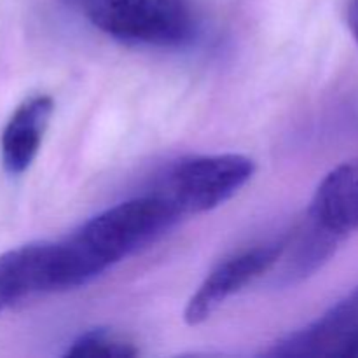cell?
<instances>
[{"label": "cell", "mask_w": 358, "mask_h": 358, "mask_svg": "<svg viewBox=\"0 0 358 358\" xmlns=\"http://www.w3.org/2000/svg\"><path fill=\"white\" fill-rule=\"evenodd\" d=\"M348 24L358 44V0H350L348 3Z\"/></svg>", "instance_id": "cell-11"}, {"label": "cell", "mask_w": 358, "mask_h": 358, "mask_svg": "<svg viewBox=\"0 0 358 358\" xmlns=\"http://www.w3.org/2000/svg\"><path fill=\"white\" fill-rule=\"evenodd\" d=\"M87 20L128 44L180 48L198 34L187 0H79Z\"/></svg>", "instance_id": "cell-2"}, {"label": "cell", "mask_w": 358, "mask_h": 358, "mask_svg": "<svg viewBox=\"0 0 358 358\" xmlns=\"http://www.w3.org/2000/svg\"><path fill=\"white\" fill-rule=\"evenodd\" d=\"M343 238L331 233L308 217L303 229L297 231L287 241V248L283 252L285 264L282 269L283 283H296L317 273L332 255L336 254Z\"/></svg>", "instance_id": "cell-9"}, {"label": "cell", "mask_w": 358, "mask_h": 358, "mask_svg": "<svg viewBox=\"0 0 358 358\" xmlns=\"http://www.w3.org/2000/svg\"><path fill=\"white\" fill-rule=\"evenodd\" d=\"M138 350L128 339L105 329H93L80 334L66 350L65 357L76 358H133Z\"/></svg>", "instance_id": "cell-10"}, {"label": "cell", "mask_w": 358, "mask_h": 358, "mask_svg": "<svg viewBox=\"0 0 358 358\" xmlns=\"http://www.w3.org/2000/svg\"><path fill=\"white\" fill-rule=\"evenodd\" d=\"M254 173V159L243 154L189 157L168 170L156 194L166 199L178 217L198 215L224 205Z\"/></svg>", "instance_id": "cell-3"}, {"label": "cell", "mask_w": 358, "mask_h": 358, "mask_svg": "<svg viewBox=\"0 0 358 358\" xmlns=\"http://www.w3.org/2000/svg\"><path fill=\"white\" fill-rule=\"evenodd\" d=\"M180 217L159 194L107 208L52 243L51 292L84 287L170 229Z\"/></svg>", "instance_id": "cell-1"}, {"label": "cell", "mask_w": 358, "mask_h": 358, "mask_svg": "<svg viewBox=\"0 0 358 358\" xmlns=\"http://www.w3.org/2000/svg\"><path fill=\"white\" fill-rule=\"evenodd\" d=\"M308 217L343 240L358 233V159L346 161L325 175Z\"/></svg>", "instance_id": "cell-7"}, {"label": "cell", "mask_w": 358, "mask_h": 358, "mask_svg": "<svg viewBox=\"0 0 358 358\" xmlns=\"http://www.w3.org/2000/svg\"><path fill=\"white\" fill-rule=\"evenodd\" d=\"M287 241L289 238L259 245L220 262L189 299L184 311L185 322L189 325H199L208 320L229 297L278 264Z\"/></svg>", "instance_id": "cell-4"}, {"label": "cell", "mask_w": 358, "mask_h": 358, "mask_svg": "<svg viewBox=\"0 0 358 358\" xmlns=\"http://www.w3.org/2000/svg\"><path fill=\"white\" fill-rule=\"evenodd\" d=\"M51 241H37L0 255V315L16 304L51 292Z\"/></svg>", "instance_id": "cell-6"}, {"label": "cell", "mask_w": 358, "mask_h": 358, "mask_svg": "<svg viewBox=\"0 0 358 358\" xmlns=\"http://www.w3.org/2000/svg\"><path fill=\"white\" fill-rule=\"evenodd\" d=\"M55 103L45 94L24 100L7 121L0 138L3 168L9 175H23L37 157Z\"/></svg>", "instance_id": "cell-8"}, {"label": "cell", "mask_w": 358, "mask_h": 358, "mask_svg": "<svg viewBox=\"0 0 358 358\" xmlns=\"http://www.w3.org/2000/svg\"><path fill=\"white\" fill-rule=\"evenodd\" d=\"M355 331H358V287L325 311L317 322L276 343L266 355L338 357L339 350Z\"/></svg>", "instance_id": "cell-5"}]
</instances>
